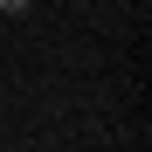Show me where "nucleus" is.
I'll use <instances>...</instances> for the list:
<instances>
[{"mask_svg": "<svg viewBox=\"0 0 152 152\" xmlns=\"http://www.w3.org/2000/svg\"><path fill=\"white\" fill-rule=\"evenodd\" d=\"M28 7H35V0H0V21H21Z\"/></svg>", "mask_w": 152, "mask_h": 152, "instance_id": "f257e3e1", "label": "nucleus"}]
</instances>
